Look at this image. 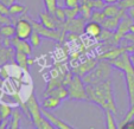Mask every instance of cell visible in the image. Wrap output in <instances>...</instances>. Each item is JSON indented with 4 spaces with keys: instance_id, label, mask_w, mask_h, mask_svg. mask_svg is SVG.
Listing matches in <instances>:
<instances>
[{
    "instance_id": "277c9868",
    "label": "cell",
    "mask_w": 134,
    "mask_h": 129,
    "mask_svg": "<svg viewBox=\"0 0 134 129\" xmlns=\"http://www.w3.org/2000/svg\"><path fill=\"white\" fill-rule=\"evenodd\" d=\"M66 88H68L69 98L70 99H77V101H86V99H88L86 83L83 82V79H82V77L80 75L75 73L72 81L70 82V84Z\"/></svg>"
},
{
    "instance_id": "30bf717a",
    "label": "cell",
    "mask_w": 134,
    "mask_h": 129,
    "mask_svg": "<svg viewBox=\"0 0 134 129\" xmlns=\"http://www.w3.org/2000/svg\"><path fill=\"white\" fill-rule=\"evenodd\" d=\"M42 114H43V116L45 117V119L48 120V121L50 122L55 128H58V129H72V127H71L70 124H68L66 122L62 121V120H59L58 117H56L52 113H50V110H48V109L42 108Z\"/></svg>"
},
{
    "instance_id": "83f0119b",
    "label": "cell",
    "mask_w": 134,
    "mask_h": 129,
    "mask_svg": "<svg viewBox=\"0 0 134 129\" xmlns=\"http://www.w3.org/2000/svg\"><path fill=\"white\" fill-rule=\"evenodd\" d=\"M119 6L128 11L131 8H134V0H121L119 3Z\"/></svg>"
},
{
    "instance_id": "4fadbf2b",
    "label": "cell",
    "mask_w": 134,
    "mask_h": 129,
    "mask_svg": "<svg viewBox=\"0 0 134 129\" xmlns=\"http://www.w3.org/2000/svg\"><path fill=\"white\" fill-rule=\"evenodd\" d=\"M125 82L127 86V92H128L129 105L134 104V71L125 72Z\"/></svg>"
},
{
    "instance_id": "6da1fadb",
    "label": "cell",
    "mask_w": 134,
    "mask_h": 129,
    "mask_svg": "<svg viewBox=\"0 0 134 129\" xmlns=\"http://www.w3.org/2000/svg\"><path fill=\"white\" fill-rule=\"evenodd\" d=\"M87 95L88 99L103 110H111V112L116 113V105L114 101V92L113 86H111L110 79H107L104 82H101L99 84H87Z\"/></svg>"
},
{
    "instance_id": "e0dca14e",
    "label": "cell",
    "mask_w": 134,
    "mask_h": 129,
    "mask_svg": "<svg viewBox=\"0 0 134 129\" xmlns=\"http://www.w3.org/2000/svg\"><path fill=\"white\" fill-rule=\"evenodd\" d=\"M14 61L19 68L23 69L24 71H27V68H29V65H30V63H29V61H30L29 55H26V53H24V52H20V51H15Z\"/></svg>"
},
{
    "instance_id": "52a82bcc",
    "label": "cell",
    "mask_w": 134,
    "mask_h": 129,
    "mask_svg": "<svg viewBox=\"0 0 134 129\" xmlns=\"http://www.w3.org/2000/svg\"><path fill=\"white\" fill-rule=\"evenodd\" d=\"M86 19L82 18L81 15L74 19H66L63 23V28L66 32H74L77 34L84 33V26H86Z\"/></svg>"
},
{
    "instance_id": "603a6c76",
    "label": "cell",
    "mask_w": 134,
    "mask_h": 129,
    "mask_svg": "<svg viewBox=\"0 0 134 129\" xmlns=\"http://www.w3.org/2000/svg\"><path fill=\"white\" fill-rule=\"evenodd\" d=\"M44 6H45V11H48L50 14H55L56 10L58 7V0H43Z\"/></svg>"
},
{
    "instance_id": "d6a6232c",
    "label": "cell",
    "mask_w": 134,
    "mask_h": 129,
    "mask_svg": "<svg viewBox=\"0 0 134 129\" xmlns=\"http://www.w3.org/2000/svg\"><path fill=\"white\" fill-rule=\"evenodd\" d=\"M17 0H0V3H3L4 5H6V6H8L10 7L11 5H13V4L15 3Z\"/></svg>"
},
{
    "instance_id": "4dcf8cb0",
    "label": "cell",
    "mask_w": 134,
    "mask_h": 129,
    "mask_svg": "<svg viewBox=\"0 0 134 129\" xmlns=\"http://www.w3.org/2000/svg\"><path fill=\"white\" fill-rule=\"evenodd\" d=\"M5 24H12V19L8 14H1L0 13V25H5Z\"/></svg>"
},
{
    "instance_id": "d590c367",
    "label": "cell",
    "mask_w": 134,
    "mask_h": 129,
    "mask_svg": "<svg viewBox=\"0 0 134 129\" xmlns=\"http://www.w3.org/2000/svg\"><path fill=\"white\" fill-rule=\"evenodd\" d=\"M1 122H3V117H1V114H0V126H1Z\"/></svg>"
},
{
    "instance_id": "cb8c5ba5",
    "label": "cell",
    "mask_w": 134,
    "mask_h": 129,
    "mask_svg": "<svg viewBox=\"0 0 134 129\" xmlns=\"http://www.w3.org/2000/svg\"><path fill=\"white\" fill-rule=\"evenodd\" d=\"M42 38H43V37H42L38 32H36V31L33 30V32H32V34H31L29 42H30V44L32 45V48H38L42 43Z\"/></svg>"
},
{
    "instance_id": "f1b7e54d",
    "label": "cell",
    "mask_w": 134,
    "mask_h": 129,
    "mask_svg": "<svg viewBox=\"0 0 134 129\" xmlns=\"http://www.w3.org/2000/svg\"><path fill=\"white\" fill-rule=\"evenodd\" d=\"M104 6H106V3L103 0H91V7L94 10H103Z\"/></svg>"
},
{
    "instance_id": "ba28073f",
    "label": "cell",
    "mask_w": 134,
    "mask_h": 129,
    "mask_svg": "<svg viewBox=\"0 0 134 129\" xmlns=\"http://www.w3.org/2000/svg\"><path fill=\"white\" fill-rule=\"evenodd\" d=\"M102 32H103V26H102V24L97 23V21L90 20L84 26V33L94 39H100Z\"/></svg>"
},
{
    "instance_id": "7402d4cb",
    "label": "cell",
    "mask_w": 134,
    "mask_h": 129,
    "mask_svg": "<svg viewBox=\"0 0 134 129\" xmlns=\"http://www.w3.org/2000/svg\"><path fill=\"white\" fill-rule=\"evenodd\" d=\"M12 112H13V109L10 104L0 103V114H1L3 120H10L11 115H12Z\"/></svg>"
},
{
    "instance_id": "f546056e",
    "label": "cell",
    "mask_w": 134,
    "mask_h": 129,
    "mask_svg": "<svg viewBox=\"0 0 134 129\" xmlns=\"http://www.w3.org/2000/svg\"><path fill=\"white\" fill-rule=\"evenodd\" d=\"M63 7H77L80 6V0H63Z\"/></svg>"
},
{
    "instance_id": "1f68e13d",
    "label": "cell",
    "mask_w": 134,
    "mask_h": 129,
    "mask_svg": "<svg viewBox=\"0 0 134 129\" xmlns=\"http://www.w3.org/2000/svg\"><path fill=\"white\" fill-rule=\"evenodd\" d=\"M0 13H1V14H8V15H10V10H8V6L4 5L3 3H0Z\"/></svg>"
},
{
    "instance_id": "2e32d148",
    "label": "cell",
    "mask_w": 134,
    "mask_h": 129,
    "mask_svg": "<svg viewBox=\"0 0 134 129\" xmlns=\"http://www.w3.org/2000/svg\"><path fill=\"white\" fill-rule=\"evenodd\" d=\"M102 11H103L106 17H115V15H119L121 13L126 12L127 10L121 8L119 6V4H108V5L104 6V8Z\"/></svg>"
},
{
    "instance_id": "ffe728a7",
    "label": "cell",
    "mask_w": 134,
    "mask_h": 129,
    "mask_svg": "<svg viewBox=\"0 0 134 129\" xmlns=\"http://www.w3.org/2000/svg\"><path fill=\"white\" fill-rule=\"evenodd\" d=\"M15 36V27L12 24L0 25V37L3 38H12Z\"/></svg>"
},
{
    "instance_id": "9c48e42d",
    "label": "cell",
    "mask_w": 134,
    "mask_h": 129,
    "mask_svg": "<svg viewBox=\"0 0 134 129\" xmlns=\"http://www.w3.org/2000/svg\"><path fill=\"white\" fill-rule=\"evenodd\" d=\"M97 63H99V62L95 58H88L84 62H82L81 64H79L77 66H75V68L72 69V72L76 73V75H80V76L82 77V76H84V75H87L88 72H90V71L96 66Z\"/></svg>"
},
{
    "instance_id": "5b68a950",
    "label": "cell",
    "mask_w": 134,
    "mask_h": 129,
    "mask_svg": "<svg viewBox=\"0 0 134 129\" xmlns=\"http://www.w3.org/2000/svg\"><path fill=\"white\" fill-rule=\"evenodd\" d=\"M15 27V36L20 39H25L29 40L33 32V26L30 20V17L27 15H23L19 20L15 21L14 24Z\"/></svg>"
},
{
    "instance_id": "3957f363",
    "label": "cell",
    "mask_w": 134,
    "mask_h": 129,
    "mask_svg": "<svg viewBox=\"0 0 134 129\" xmlns=\"http://www.w3.org/2000/svg\"><path fill=\"white\" fill-rule=\"evenodd\" d=\"M111 66L113 65L109 61L101 59L90 72L82 76V79L86 83V85L87 84L94 85V84H99L101 82H104L107 79H109V76L111 73Z\"/></svg>"
},
{
    "instance_id": "e575fe53",
    "label": "cell",
    "mask_w": 134,
    "mask_h": 129,
    "mask_svg": "<svg viewBox=\"0 0 134 129\" xmlns=\"http://www.w3.org/2000/svg\"><path fill=\"white\" fill-rule=\"evenodd\" d=\"M128 14H129V17L132 18L134 20V8H131V10H128Z\"/></svg>"
},
{
    "instance_id": "44dd1931",
    "label": "cell",
    "mask_w": 134,
    "mask_h": 129,
    "mask_svg": "<svg viewBox=\"0 0 134 129\" xmlns=\"http://www.w3.org/2000/svg\"><path fill=\"white\" fill-rule=\"evenodd\" d=\"M8 10H10V15H12V17H17V15L25 14L26 13L25 6L20 5V4H17V3H14L13 5H11L10 7H8Z\"/></svg>"
},
{
    "instance_id": "8992f818",
    "label": "cell",
    "mask_w": 134,
    "mask_h": 129,
    "mask_svg": "<svg viewBox=\"0 0 134 129\" xmlns=\"http://www.w3.org/2000/svg\"><path fill=\"white\" fill-rule=\"evenodd\" d=\"M110 63L114 68L120 70V71H122L124 73L129 72V71H134V65H133V63H132L131 55L128 53V51L122 52L118 58L113 59Z\"/></svg>"
},
{
    "instance_id": "7a4b0ae2",
    "label": "cell",
    "mask_w": 134,
    "mask_h": 129,
    "mask_svg": "<svg viewBox=\"0 0 134 129\" xmlns=\"http://www.w3.org/2000/svg\"><path fill=\"white\" fill-rule=\"evenodd\" d=\"M26 109H27V116L31 119L33 126L38 129H55V127L43 116L42 114V108L38 103L36 96L31 92L25 102Z\"/></svg>"
},
{
    "instance_id": "836d02e7",
    "label": "cell",
    "mask_w": 134,
    "mask_h": 129,
    "mask_svg": "<svg viewBox=\"0 0 134 129\" xmlns=\"http://www.w3.org/2000/svg\"><path fill=\"white\" fill-rule=\"evenodd\" d=\"M104 3H106V5H108V4H119L121 0H103Z\"/></svg>"
},
{
    "instance_id": "9a60e30c",
    "label": "cell",
    "mask_w": 134,
    "mask_h": 129,
    "mask_svg": "<svg viewBox=\"0 0 134 129\" xmlns=\"http://www.w3.org/2000/svg\"><path fill=\"white\" fill-rule=\"evenodd\" d=\"M61 102H62L61 98L50 95V96L44 97L43 102H42V108H45V109H48V110H52V109L58 108V107L61 105Z\"/></svg>"
},
{
    "instance_id": "484cf974",
    "label": "cell",
    "mask_w": 134,
    "mask_h": 129,
    "mask_svg": "<svg viewBox=\"0 0 134 129\" xmlns=\"http://www.w3.org/2000/svg\"><path fill=\"white\" fill-rule=\"evenodd\" d=\"M104 19H106V15H104L103 11H101V10H94L93 11V14H91L90 20L97 21V23L102 24V21H103Z\"/></svg>"
},
{
    "instance_id": "d6986e66",
    "label": "cell",
    "mask_w": 134,
    "mask_h": 129,
    "mask_svg": "<svg viewBox=\"0 0 134 129\" xmlns=\"http://www.w3.org/2000/svg\"><path fill=\"white\" fill-rule=\"evenodd\" d=\"M20 120H21V113L14 109L12 112V115L10 117V122H8V128L10 129H18L20 127Z\"/></svg>"
},
{
    "instance_id": "4316f807",
    "label": "cell",
    "mask_w": 134,
    "mask_h": 129,
    "mask_svg": "<svg viewBox=\"0 0 134 129\" xmlns=\"http://www.w3.org/2000/svg\"><path fill=\"white\" fill-rule=\"evenodd\" d=\"M56 17V19L58 21H61V23H64V21L66 20V14H65V10H64L63 6H58L57 7V10H56L55 14H53Z\"/></svg>"
},
{
    "instance_id": "ac0fdd59",
    "label": "cell",
    "mask_w": 134,
    "mask_h": 129,
    "mask_svg": "<svg viewBox=\"0 0 134 129\" xmlns=\"http://www.w3.org/2000/svg\"><path fill=\"white\" fill-rule=\"evenodd\" d=\"M104 112V124H106L107 129H116L119 128V126H116V122H115V119H114V114L115 113L107 109V110H103Z\"/></svg>"
},
{
    "instance_id": "7c38bea8",
    "label": "cell",
    "mask_w": 134,
    "mask_h": 129,
    "mask_svg": "<svg viewBox=\"0 0 134 129\" xmlns=\"http://www.w3.org/2000/svg\"><path fill=\"white\" fill-rule=\"evenodd\" d=\"M125 14H127V13L124 12L119 15H115V17H106V19L102 21V26H103V28L104 30L113 31L114 32V31L118 28V26H119L120 21H121L122 17H124Z\"/></svg>"
},
{
    "instance_id": "d4e9b609",
    "label": "cell",
    "mask_w": 134,
    "mask_h": 129,
    "mask_svg": "<svg viewBox=\"0 0 134 129\" xmlns=\"http://www.w3.org/2000/svg\"><path fill=\"white\" fill-rule=\"evenodd\" d=\"M66 14V19H74L80 17V6L77 7H64Z\"/></svg>"
},
{
    "instance_id": "8fae6325",
    "label": "cell",
    "mask_w": 134,
    "mask_h": 129,
    "mask_svg": "<svg viewBox=\"0 0 134 129\" xmlns=\"http://www.w3.org/2000/svg\"><path fill=\"white\" fill-rule=\"evenodd\" d=\"M11 42H12V46L14 48L15 51H20V52H24V53H26V55H29V56L32 55L33 48L29 40L20 39V38H18L17 36H14V37L11 38Z\"/></svg>"
},
{
    "instance_id": "5bb4252c",
    "label": "cell",
    "mask_w": 134,
    "mask_h": 129,
    "mask_svg": "<svg viewBox=\"0 0 134 129\" xmlns=\"http://www.w3.org/2000/svg\"><path fill=\"white\" fill-rule=\"evenodd\" d=\"M125 51H127L126 48H111V49H108V51H107V52L99 55V58L100 59H106V61L111 62L113 59L118 58V57H119L122 52H125Z\"/></svg>"
}]
</instances>
